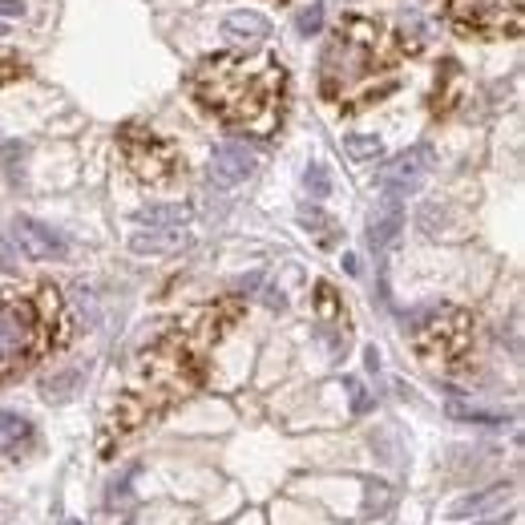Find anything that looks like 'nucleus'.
Returning a JSON list of instances; mask_svg holds the SVG:
<instances>
[{
    "label": "nucleus",
    "instance_id": "obj_1",
    "mask_svg": "<svg viewBox=\"0 0 525 525\" xmlns=\"http://www.w3.org/2000/svg\"><path fill=\"white\" fill-rule=\"evenodd\" d=\"M235 311H239L235 303H206V307H194L190 315H182V320L142 356L130 388L114 404L110 433L122 437V433L138 429L142 420H150L162 408L190 396L202 384L210 348H215L219 336L231 328Z\"/></svg>",
    "mask_w": 525,
    "mask_h": 525
},
{
    "label": "nucleus",
    "instance_id": "obj_2",
    "mask_svg": "<svg viewBox=\"0 0 525 525\" xmlns=\"http://www.w3.org/2000/svg\"><path fill=\"white\" fill-rule=\"evenodd\" d=\"M283 65L267 53L255 57H235L219 53L206 57L194 69V97L206 105L210 114H219L227 126H239L247 134H275L283 118Z\"/></svg>",
    "mask_w": 525,
    "mask_h": 525
},
{
    "label": "nucleus",
    "instance_id": "obj_3",
    "mask_svg": "<svg viewBox=\"0 0 525 525\" xmlns=\"http://www.w3.org/2000/svg\"><path fill=\"white\" fill-rule=\"evenodd\" d=\"M320 85L340 110H364V105L388 97L396 89V41L380 21L344 17L328 37L320 57Z\"/></svg>",
    "mask_w": 525,
    "mask_h": 525
},
{
    "label": "nucleus",
    "instance_id": "obj_4",
    "mask_svg": "<svg viewBox=\"0 0 525 525\" xmlns=\"http://www.w3.org/2000/svg\"><path fill=\"white\" fill-rule=\"evenodd\" d=\"M469 340H473V315L465 307L437 303V307H425V311L412 315V344L429 364L461 360Z\"/></svg>",
    "mask_w": 525,
    "mask_h": 525
},
{
    "label": "nucleus",
    "instance_id": "obj_5",
    "mask_svg": "<svg viewBox=\"0 0 525 525\" xmlns=\"http://www.w3.org/2000/svg\"><path fill=\"white\" fill-rule=\"evenodd\" d=\"M445 13L461 33H473V37L521 33V0H445Z\"/></svg>",
    "mask_w": 525,
    "mask_h": 525
},
{
    "label": "nucleus",
    "instance_id": "obj_6",
    "mask_svg": "<svg viewBox=\"0 0 525 525\" xmlns=\"http://www.w3.org/2000/svg\"><path fill=\"white\" fill-rule=\"evenodd\" d=\"M49 315L37 311V303L29 299H9L0 307V360H25L29 352H37L41 332H45Z\"/></svg>",
    "mask_w": 525,
    "mask_h": 525
},
{
    "label": "nucleus",
    "instance_id": "obj_7",
    "mask_svg": "<svg viewBox=\"0 0 525 525\" xmlns=\"http://www.w3.org/2000/svg\"><path fill=\"white\" fill-rule=\"evenodd\" d=\"M122 150H126V166L142 178V182H166L178 166L174 150L166 142H158L154 134H146L142 126H126L122 130Z\"/></svg>",
    "mask_w": 525,
    "mask_h": 525
},
{
    "label": "nucleus",
    "instance_id": "obj_8",
    "mask_svg": "<svg viewBox=\"0 0 525 525\" xmlns=\"http://www.w3.org/2000/svg\"><path fill=\"white\" fill-rule=\"evenodd\" d=\"M437 166V154H433V146H408L404 154H396L392 162H384L380 166V174H376V186L388 194V198H400V194H408V190H416L420 182H425V174Z\"/></svg>",
    "mask_w": 525,
    "mask_h": 525
},
{
    "label": "nucleus",
    "instance_id": "obj_9",
    "mask_svg": "<svg viewBox=\"0 0 525 525\" xmlns=\"http://www.w3.org/2000/svg\"><path fill=\"white\" fill-rule=\"evenodd\" d=\"M255 166H259V154L251 146L223 142L215 150V158H210V178H215L219 186H239V182H247L255 174Z\"/></svg>",
    "mask_w": 525,
    "mask_h": 525
},
{
    "label": "nucleus",
    "instance_id": "obj_10",
    "mask_svg": "<svg viewBox=\"0 0 525 525\" xmlns=\"http://www.w3.org/2000/svg\"><path fill=\"white\" fill-rule=\"evenodd\" d=\"M13 235H17L21 251L33 255V259H61V255H65V239H61L53 227H45V223H37V219H29V215H21V219L13 223Z\"/></svg>",
    "mask_w": 525,
    "mask_h": 525
},
{
    "label": "nucleus",
    "instance_id": "obj_11",
    "mask_svg": "<svg viewBox=\"0 0 525 525\" xmlns=\"http://www.w3.org/2000/svg\"><path fill=\"white\" fill-rule=\"evenodd\" d=\"M33 445V425L21 412H0V457H21Z\"/></svg>",
    "mask_w": 525,
    "mask_h": 525
},
{
    "label": "nucleus",
    "instance_id": "obj_12",
    "mask_svg": "<svg viewBox=\"0 0 525 525\" xmlns=\"http://www.w3.org/2000/svg\"><path fill=\"white\" fill-rule=\"evenodd\" d=\"M400 227H404V206H400V198H388L384 210H380V215H372V223H368V243L376 251H384L400 235Z\"/></svg>",
    "mask_w": 525,
    "mask_h": 525
},
{
    "label": "nucleus",
    "instance_id": "obj_13",
    "mask_svg": "<svg viewBox=\"0 0 525 525\" xmlns=\"http://www.w3.org/2000/svg\"><path fill=\"white\" fill-rule=\"evenodd\" d=\"M182 247V231L178 227H150V231H138L130 239V251L138 255H170Z\"/></svg>",
    "mask_w": 525,
    "mask_h": 525
},
{
    "label": "nucleus",
    "instance_id": "obj_14",
    "mask_svg": "<svg viewBox=\"0 0 525 525\" xmlns=\"http://www.w3.org/2000/svg\"><path fill=\"white\" fill-rule=\"evenodd\" d=\"M513 497V485H493L485 493H473V497H461L449 505V517H477V513H489L497 505H505Z\"/></svg>",
    "mask_w": 525,
    "mask_h": 525
},
{
    "label": "nucleus",
    "instance_id": "obj_15",
    "mask_svg": "<svg viewBox=\"0 0 525 525\" xmlns=\"http://www.w3.org/2000/svg\"><path fill=\"white\" fill-rule=\"evenodd\" d=\"M223 33H227L231 41H263V37L271 33V21H267L263 13H231V17L223 21Z\"/></svg>",
    "mask_w": 525,
    "mask_h": 525
},
{
    "label": "nucleus",
    "instance_id": "obj_16",
    "mask_svg": "<svg viewBox=\"0 0 525 525\" xmlns=\"http://www.w3.org/2000/svg\"><path fill=\"white\" fill-rule=\"evenodd\" d=\"M138 219H142L146 227H178V223L190 219V210H186V206H150V210H142Z\"/></svg>",
    "mask_w": 525,
    "mask_h": 525
},
{
    "label": "nucleus",
    "instance_id": "obj_17",
    "mask_svg": "<svg viewBox=\"0 0 525 525\" xmlns=\"http://www.w3.org/2000/svg\"><path fill=\"white\" fill-rule=\"evenodd\" d=\"M344 150H348L356 162H368V158L380 154V138H372V134H352V138H344Z\"/></svg>",
    "mask_w": 525,
    "mask_h": 525
},
{
    "label": "nucleus",
    "instance_id": "obj_18",
    "mask_svg": "<svg viewBox=\"0 0 525 525\" xmlns=\"http://www.w3.org/2000/svg\"><path fill=\"white\" fill-rule=\"evenodd\" d=\"M449 416H457V420H477V425H501V412L469 408V404H461V400H449Z\"/></svg>",
    "mask_w": 525,
    "mask_h": 525
},
{
    "label": "nucleus",
    "instance_id": "obj_19",
    "mask_svg": "<svg viewBox=\"0 0 525 525\" xmlns=\"http://www.w3.org/2000/svg\"><path fill=\"white\" fill-rule=\"evenodd\" d=\"M295 29H299V37H311V33L324 29V5H320V0H315V5H307V9L295 17Z\"/></svg>",
    "mask_w": 525,
    "mask_h": 525
},
{
    "label": "nucleus",
    "instance_id": "obj_20",
    "mask_svg": "<svg viewBox=\"0 0 525 525\" xmlns=\"http://www.w3.org/2000/svg\"><path fill=\"white\" fill-rule=\"evenodd\" d=\"M77 380H81L77 372H61V376H57V380H49L41 392H45V400H57V404H61V400H69V396H73Z\"/></svg>",
    "mask_w": 525,
    "mask_h": 525
},
{
    "label": "nucleus",
    "instance_id": "obj_21",
    "mask_svg": "<svg viewBox=\"0 0 525 525\" xmlns=\"http://www.w3.org/2000/svg\"><path fill=\"white\" fill-rule=\"evenodd\" d=\"M307 190H311V194H320V198L332 190V182H328V170H324V166H311V170H307Z\"/></svg>",
    "mask_w": 525,
    "mask_h": 525
},
{
    "label": "nucleus",
    "instance_id": "obj_22",
    "mask_svg": "<svg viewBox=\"0 0 525 525\" xmlns=\"http://www.w3.org/2000/svg\"><path fill=\"white\" fill-rule=\"evenodd\" d=\"M388 501H392V493H388L384 485H380V489H376V485H368V497H364V509H368V513H380Z\"/></svg>",
    "mask_w": 525,
    "mask_h": 525
},
{
    "label": "nucleus",
    "instance_id": "obj_23",
    "mask_svg": "<svg viewBox=\"0 0 525 525\" xmlns=\"http://www.w3.org/2000/svg\"><path fill=\"white\" fill-rule=\"evenodd\" d=\"M299 223L307 227V231H332V223H328V215H320V210H303V215H299Z\"/></svg>",
    "mask_w": 525,
    "mask_h": 525
},
{
    "label": "nucleus",
    "instance_id": "obj_24",
    "mask_svg": "<svg viewBox=\"0 0 525 525\" xmlns=\"http://www.w3.org/2000/svg\"><path fill=\"white\" fill-rule=\"evenodd\" d=\"M25 13V0H0V21H13Z\"/></svg>",
    "mask_w": 525,
    "mask_h": 525
},
{
    "label": "nucleus",
    "instance_id": "obj_25",
    "mask_svg": "<svg viewBox=\"0 0 525 525\" xmlns=\"http://www.w3.org/2000/svg\"><path fill=\"white\" fill-rule=\"evenodd\" d=\"M0 263H5V267L13 271V251H9V243H5V235H0Z\"/></svg>",
    "mask_w": 525,
    "mask_h": 525
},
{
    "label": "nucleus",
    "instance_id": "obj_26",
    "mask_svg": "<svg viewBox=\"0 0 525 525\" xmlns=\"http://www.w3.org/2000/svg\"><path fill=\"white\" fill-rule=\"evenodd\" d=\"M344 271L356 275V271H360V259H356V255H344Z\"/></svg>",
    "mask_w": 525,
    "mask_h": 525
},
{
    "label": "nucleus",
    "instance_id": "obj_27",
    "mask_svg": "<svg viewBox=\"0 0 525 525\" xmlns=\"http://www.w3.org/2000/svg\"><path fill=\"white\" fill-rule=\"evenodd\" d=\"M65 525H85V521H65Z\"/></svg>",
    "mask_w": 525,
    "mask_h": 525
},
{
    "label": "nucleus",
    "instance_id": "obj_28",
    "mask_svg": "<svg viewBox=\"0 0 525 525\" xmlns=\"http://www.w3.org/2000/svg\"><path fill=\"white\" fill-rule=\"evenodd\" d=\"M126 525H138V521H134V517H130V521H126Z\"/></svg>",
    "mask_w": 525,
    "mask_h": 525
}]
</instances>
